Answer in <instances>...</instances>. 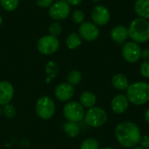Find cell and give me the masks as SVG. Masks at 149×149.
<instances>
[{
  "label": "cell",
  "instance_id": "1",
  "mask_svg": "<svg viewBox=\"0 0 149 149\" xmlns=\"http://www.w3.org/2000/svg\"><path fill=\"white\" fill-rule=\"evenodd\" d=\"M114 134L119 144L125 148H133L140 144L141 132L139 127L132 121H123L117 125Z\"/></svg>",
  "mask_w": 149,
  "mask_h": 149
},
{
  "label": "cell",
  "instance_id": "2",
  "mask_svg": "<svg viewBox=\"0 0 149 149\" xmlns=\"http://www.w3.org/2000/svg\"><path fill=\"white\" fill-rule=\"evenodd\" d=\"M127 91V97L129 103L135 106H142L149 100V83L137 81L129 84Z\"/></svg>",
  "mask_w": 149,
  "mask_h": 149
},
{
  "label": "cell",
  "instance_id": "3",
  "mask_svg": "<svg viewBox=\"0 0 149 149\" xmlns=\"http://www.w3.org/2000/svg\"><path fill=\"white\" fill-rule=\"evenodd\" d=\"M128 36L132 41L141 44L149 40V21L142 17H136L129 24Z\"/></svg>",
  "mask_w": 149,
  "mask_h": 149
},
{
  "label": "cell",
  "instance_id": "4",
  "mask_svg": "<svg viewBox=\"0 0 149 149\" xmlns=\"http://www.w3.org/2000/svg\"><path fill=\"white\" fill-rule=\"evenodd\" d=\"M107 112L100 107H93L87 110L85 113V121L86 123L91 127H100L106 124L107 121Z\"/></svg>",
  "mask_w": 149,
  "mask_h": 149
},
{
  "label": "cell",
  "instance_id": "5",
  "mask_svg": "<svg viewBox=\"0 0 149 149\" xmlns=\"http://www.w3.org/2000/svg\"><path fill=\"white\" fill-rule=\"evenodd\" d=\"M56 107L53 100L48 96L40 97L36 103V113L42 120H49L53 117Z\"/></svg>",
  "mask_w": 149,
  "mask_h": 149
},
{
  "label": "cell",
  "instance_id": "6",
  "mask_svg": "<svg viewBox=\"0 0 149 149\" xmlns=\"http://www.w3.org/2000/svg\"><path fill=\"white\" fill-rule=\"evenodd\" d=\"M63 113L67 121L78 123L84 119L86 112L79 102L68 101L63 108Z\"/></svg>",
  "mask_w": 149,
  "mask_h": 149
},
{
  "label": "cell",
  "instance_id": "7",
  "mask_svg": "<svg viewBox=\"0 0 149 149\" xmlns=\"http://www.w3.org/2000/svg\"><path fill=\"white\" fill-rule=\"evenodd\" d=\"M38 52L44 55H51L55 53L59 48V40L52 35H46L40 38L37 43Z\"/></svg>",
  "mask_w": 149,
  "mask_h": 149
},
{
  "label": "cell",
  "instance_id": "8",
  "mask_svg": "<svg viewBox=\"0 0 149 149\" xmlns=\"http://www.w3.org/2000/svg\"><path fill=\"white\" fill-rule=\"evenodd\" d=\"M141 50L139 44L134 41L127 42L122 47V57L128 63H136L141 58Z\"/></svg>",
  "mask_w": 149,
  "mask_h": 149
},
{
  "label": "cell",
  "instance_id": "9",
  "mask_svg": "<svg viewBox=\"0 0 149 149\" xmlns=\"http://www.w3.org/2000/svg\"><path fill=\"white\" fill-rule=\"evenodd\" d=\"M71 11L70 5L67 3L66 1H58L52 3L49 9V15L50 17L56 21L65 19Z\"/></svg>",
  "mask_w": 149,
  "mask_h": 149
},
{
  "label": "cell",
  "instance_id": "10",
  "mask_svg": "<svg viewBox=\"0 0 149 149\" xmlns=\"http://www.w3.org/2000/svg\"><path fill=\"white\" fill-rule=\"evenodd\" d=\"M91 17L93 23H94L97 26H104L109 23L111 14L109 10L106 6L102 4H98L93 8Z\"/></svg>",
  "mask_w": 149,
  "mask_h": 149
},
{
  "label": "cell",
  "instance_id": "11",
  "mask_svg": "<svg viewBox=\"0 0 149 149\" xmlns=\"http://www.w3.org/2000/svg\"><path fill=\"white\" fill-rule=\"evenodd\" d=\"M79 34L86 41L93 42L99 38L100 29L93 22H83L79 28Z\"/></svg>",
  "mask_w": 149,
  "mask_h": 149
},
{
  "label": "cell",
  "instance_id": "12",
  "mask_svg": "<svg viewBox=\"0 0 149 149\" xmlns=\"http://www.w3.org/2000/svg\"><path fill=\"white\" fill-rule=\"evenodd\" d=\"M55 97L61 102H68L74 95V88L72 85L65 83H60L58 85L54 91Z\"/></svg>",
  "mask_w": 149,
  "mask_h": 149
},
{
  "label": "cell",
  "instance_id": "13",
  "mask_svg": "<svg viewBox=\"0 0 149 149\" xmlns=\"http://www.w3.org/2000/svg\"><path fill=\"white\" fill-rule=\"evenodd\" d=\"M129 107V100L127 95L120 93L115 95L111 100V108L115 114L124 113Z\"/></svg>",
  "mask_w": 149,
  "mask_h": 149
},
{
  "label": "cell",
  "instance_id": "14",
  "mask_svg": "<svg viewBox=\"0 0 149 149\" xmlns=\"http://www.w3.org/2000/svg\"><path fill=\"white\" fill-rule=\"evenodd\" d=\"M14 96V87L8 81L0 82V106L9 104Z\"/></svg>",
  "mask_w": 149,
  "mask_h": 149
},
{
  "label": "cell",
  "instance_id": "15",
  "mask_svg": "<svg viewBox=\"0 0 149 149\" xmlns=\"http://www.w3.org/2000/svg\"><path fill=\"white\" fill-rule=\"evenodd\" d=\"M111 38L113 41L118 44L124 43L128 38V29L124 25H117L113 27L110 33Z\"/></svg>",
  "mask_w": 149,
  "mask_h": 149
},
{
  "label": "cell",
  "instance_id": "16",
  "mask_svg": "<svg viewBox=\"0 0 149 149\" xmlns=\"http://www.w3.org/2000/svg\"><path fill=\"white\" fill-rule=\"evenodd\" d=\"M97 102L96 95L90 91H85L83 92L79 96V103L82 105L84 108H91L95 107V104Z\"/></svg>",
  "mask_w": 149,
  "mask_h": 149
},
{
  "label": "cell",
  "instance_id": "17",
  "mask_svg": "<svg viewBox=\"0 0 149 149\" xmlns=\"http://www.w3.org/2000/svg\"><path fill=\"white\" fill-rule=\"evenodd\" d=\"M134 11L139 17L149 19V0H136L134 3Z\"/></svg>",
  "mask_w": 149,
  "mask_h": 149
},
{
  "label": "cell",
  "instance_id": "18",
  "mask_svg": "<svg viewBox=\"0 0 149 149\" xmlns=\"http://www.w3.org/2000/svg\"><path fill=\"white\" fill-rule=\"evenodd\" d=\"M112 85L115 89L119 91H124L127 89L129 86V81L124 74L117 73L114 74L112 78Z\"/></svg>",
  "mask_w": 149,
  "mask_h": 149
},
{
  "label": "cell",
  "instance_id": "19",
  "mask_svg": "<svg viewBox=\"0 0 149 149\" xmlns=\"http://www.w3.org/2000/svg\"><path fill=\"white\" fill-rule=\"evenodd\" d=\"M63 130L70 138H75L80 133V127L76 122L66 121L63 124Z\"/></svg>",
  "mask_w": 149,
  "mask_h": 149
},
{
  "label": "cell",
  "instance_id": "20",
  "mask_svg": "<svg viewBox=\"0 0 149 149\" xmlns=\"http://www.w3.org/2000/svg\"><path fill=\"white\" fill-rule=\"evenodd\" d=\"M82 43V38L79 36V34L76 32H72L70 33L65 39V44L66 46L70 50H75L77 49Z\"/></svg>",
  "mask_w": 149,
  "mask_h": 149
},
{
  "label": "cell",
  "instance_id": "21",
  "mask_svg": "<svg viewBox=\"0 0 149 149\" xmlns=\"http://www.w3.org/2000/svg\"><path fill=\"white\" fill-rule=\"evenodd\" d=\"M81 80H82V74L78 70H72L67 75V83L72 85V86L79 85Z\"/></svg>",
  "mask_w": 149,
  "mask_h": 149
},
{
  "label": "cell",
  "instance_id": "22",
  "mask_svg": "<svg viewBox=\"0 0 149 149\" xmlns=\"http://www.w3.org/2000/svg\"><path fill=\"white\" fill-rule=\"evenodd\" d=\"M79 149H100V144L94 138H87L84 140Z\"/></svg>",
  "mask_w": 149,
  "mask_h": 149
},
{
  "label": "cell",
  "instance_id": "23",
  "mask_svg": "<svg viewBox=\"0 0 149 149\" xmlns=\"http://www.w3.org/2000/svg\"><path fill=\"white\" fill-rule=\"evenodd\" d=\"M45 72H46L47 75H49L48 79L50 80L52 78L58 75V66L53 61H50L45 65Z\"/></svg>",
  "mask_w": 149,
  "mask_h": 149
},
{
  "label": "cell",
  "instance_id": "24",
  "mask_svg": "<svg viewBox=\"0 0 149 149\" xmlns=\"http://www.w3.org/2000/svg\"><path fill=\"white\" fill-rule=\"evenodd\" d=\"M2 7L7 11L15 10L19 3V0H0Z\"/></svg>",
  "mask_w": 149,
  "mask_h": 149
},
{
  "label": "cell",
  "instance_id": "25",
  "mask_svg": "<svg viewBox=\"0 0 149 149\" xmlns=\"http://www.w3.org/2000/svg\"><path fill=\"white\" fill-rule=\"evenodd\" d=\"M48 30H49L50 35H52L54 37H58V36H59L61 34L63 28H62V25L60 24V23L55 21V22H53V23H52L50 24Z\"/></svg>",
  "mask_w": 149,
  "mask_h": 149
},
{
  "label": "cell",
  "instance_id": "26",
  "mask_svg": "<svg viewBox=\"0 0 149 149\" xmlns=\"http://www.w3.org/2000/svg\"><path fill=\"white\" fill-rule=\"evenodd\" d=\"M2 113H3V114L6 118L12 119L16 115V108H15V107L13 105H11V104L9 103V104L3 106V110H2Z\"/></svg>",
  "mask_w": 149,
  "mask_h": 149
},
{
  "label": "cell",
  "instance_id": "27",
  "mask_svg": "<svg viewBox=\"0 0 149 149\" xmlns=\"http://www.w3.org/2000/svg\"><path fill=\"white\" fill-rule=\"evenodd\" d=\"M72 18L76 24H82L85 20V14L80 10H75L72 14Z\"/></svg>",
  "mask_w": 149,
  "mask_h": 149
},
{
  "label": "cell",
  "instance_id": "28",
  "mask_svg": "<svg viewBox=\"0 0 149 149\" xmlns=\"http://www.w3.org/2000/svg\"><path fill=\"white\" fill-rule=\"evenodd\" d=\"M140 72L142 77L149 79V59L144 60L140 67Z\"/></svg>",
  "mask_w": 149,
  "mask_h": 149
},
{
  "label": "cell",
  "instance_id": "29",
  "mask_svg": "<svg viewBox=\"0 0 149 149\" xmlns=\"http://www.w3.org/2000/svg\"><path fill=\"white\" fill-rule=\"evenodd\" d=\"M54 0H36V3L40 8H48L51 7Z\"/></svg>",
  "mask_w": 149,
  "mask_h": 149
},
{
  "label": "cell",
  "instance_id": "30",
  "mask_svg": "<svg viewBox=\"0 0 149 149\" xmlns=\"http://www.w3.org/2000/svg\"><path fill=\"white\" fill-rule=\"evenodd\" d=\"M140 144H141V147H142L143 148L149 149V135L141 136Z\"/></svg>",
  "mask_w": 149,
  "mask_h": 149
},
{
  "label": "cell",
  "instance_id": "31",
  "mask_svg": "<svg viewBox=\"0 0 149 149\" xmlns=\"http://www.w3.org/2000/svg\"><path fill=\"white\" fill-rule=\"evenodd\" d=\"M141 58H143L145 60L149 59V49L148 48H145L143 50H141Z\"/></svg>",
  "mask_w": 149,
  "mask_h": 149
},
{
  "label": "cell",
  "instance_id": "32",
  "mask_svg": "<svg viewBox=\"0 0 149 149\" xmlns=\"http://www.w3.org/2000/svg\"><path fill=\"white\" fill-rule=\"evenodd\" d=\"M65 1L67 2L69 5H72V6H77L80 4L82 2V0H65Z\"/></svg>",
  "mask_w": 149,
  "mask_h": 149
},
{
  "label": "cell",
  "instance_id": "33",
  "mask_svg": "<svg viewBox=\"0 0 149 149\" xmlns=\"http://www.w3.org/2000/svg\"><path fill=\"white\" fill-rule=\"evenodd\" d=\"M144 118H145V120L146 122L149 124V107L145 111V114H144Z\"/></svg>",
  "mask_w": 149,
  "mask_h": 149
},
{
  "label": "cell",
  "instance_id": "34",
  "mask_svg": "<svg viewBox=\"0 0 149 149\" xmlns=\"http://www.w3.org/2000/svg\"><path fill=\"white\" fill-rule=\"evenodd\" d=\"M133 149H145V148H143L142 147H139V146H136V147H134V148H133Z\"/></svg>",
  "mask_w": 149,
  "mask_h": 149
},
{
  "label": "cell",
  "instance_id": "35",
  "mask_svg": "<svg viewBox=\"0 0 149 149\" xmlns=\"http://www.w3.org/2000/svg\"><path fill=\"white\" fill-rule=\"evenodd\" d=\"M2 23H3V17H2V16L0 15V25L2 24Z\"/></svg>",
  "mask_w": 149,
  "mask_h": 149
},
{
  "label": "cell",
  "instance_id": "36",
  "mask_svg": "<svg viewBox=\"0 0 149 149\" xmlns=\"http://www.w3.org/2000/svg\"><path fill=\"white\" fill-rule=\"evenodd\" d=\"M101 149H113V148H109V147H107V148H103Z\"/></svg>",
  "mask_w": 149,
  "mask_h": 149
},
{
  "label": "cell",
  "instance_id": "37",
  "mask_svg": "<svg viewBox=\"0 0 149 149\" xmlns=\"http://www.w3.org/2000/svg\"><path fill=\"white\" fill-rule=\"evenodd\" d=\"M91 1H93V2H95V3H98V2H100V1H101V0H91Z\"/></svg>",
  "mask_w": 149,
  "mask_h": 149
},
{
  "label": "cell",
  "instance_id": "38",
  "mask_svg": "<svg viewBox=\"0 0 149 149\" xmlns=\"http://www.w3.org/2000/svg\"><path fill=\"white\" fill-rule=\"evenodd\" d=\"M2 114H3V113H2V109H1V107H0V118H1V116H2Z\"/></svg>",
  "mask_w": 149,
  "mask_h": 149
}]
</instances>
